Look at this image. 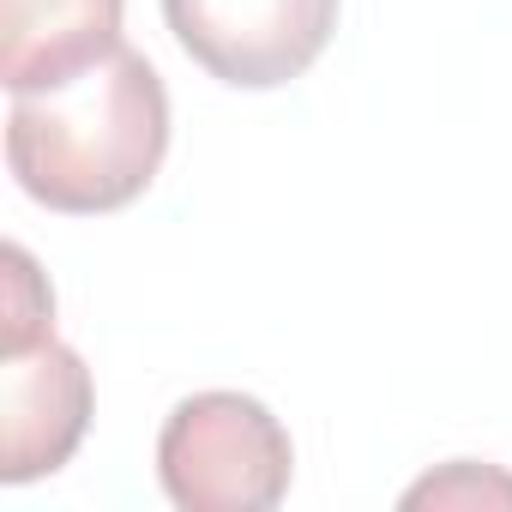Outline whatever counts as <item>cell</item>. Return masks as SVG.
<instances>
[{
  "mask_svg": "<svg viewBox=\"0 0 512 512\" xmlns=\"http://www.w3.org/2000/svg\"><path fill=\"white\" fill-rule=\"evenodd\" d=\"M404 506H512V476L458 458V464H446L440 476H422V482L404 494Z\"/></svg>",
  "mask_w": 512,
  "mask_h": 512,
  "instance_id": "obj_7",
  "label": "cell"
},
{
  "mask_svg": "<svg viewBox=\"0 0 512 512\" xmlns=\"http://www.w3.org/2000/svg\"><path fill=\"white\" fill-rule=\"evenodd\" d=\"M127 0H0V85L55 91L121 49Z\"/></svg>",
  "mask_w": 512,
  "mask_h": 512,
  "instance_id": "obj_5",
  "label": "cell"
},
{
  "mask_svg": "<svg viewBox=\"0 0 512 512\" xmlns=\"http://www.w3.org/2000/svg\"><path fill=\"white\" fill-rule=\"evenodd\" d=\"M55 338V290L19 241L0 247V356Z\"/></svg>",
  "mask_w": 512,
  "mask_h": 512,
  "instance_id": "obj_6",
  "label": "cell"
},
{
  "mask_svg": "<svg viewBox=\"0 0 512 512\" xmlns=\"http://www.w3.org/2000/svg\"><path fill=\"white\" fill-rule=\"evenodd\" d=\"M338 7L344 0H163V19L181 55L217 85L278 91L326 55Z\"/></svg>",
  "mask_w": 512,
  "mask_h": 512,
  "instance_id": "obj_3",
  "label": "cell"
},
{
  "mask_svg": "<svg viewBox=\"0 0 512 512\" xmlns=\"http://www.w3.org/2000/svg\"><path fill=\"white\" fill-rule=\"evenodd\" d=\"M157 476L181 512H272L290 494V428L247 392H193L157 434Z\"/></svg>",
  "mask_w": 512,
  "mask_h": 512,
  "instance_id": "obj_2",
  "label": "cell"
},
{
  "mask_svg": "<svg viewBox=\"0 0 512 512\" xmlns=\"http://www.w3.org/2000/svg\"><path fill=\"white\" fill-rule=\"evenodd\" d=\"M91 410H97L91 368L61 338L0 356V482L25 488L37 476H55L79 452Z\"/></svg>",
  "mask_w": 512,
  "mask_h": 512,
  "instance_id": "obj_4",
  "label": "cell"
},
{
  "mask_svg": "<svg viewBox=\"0 0 512 512\" xmlns=\"http://www.w3.org/2000/svg\"><path fill=\"white\" fill-rule=\"evenodd\" d=\"M169 157V91L139 49H115L103 67L25 91L7 109V169L13 181L61 211L103 217L127 211Z\"/></svg>",
  "mask_w": 512,
  "mask_h": 512,
  "instance_id": "obj_1",
  "label": "cell"
}]
</instances>
